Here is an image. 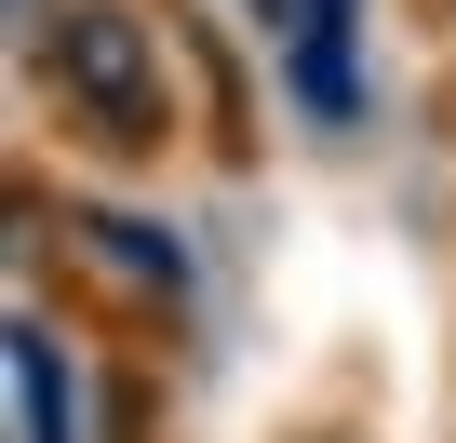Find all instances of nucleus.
<instances>
[{
    "mask_svg": "<svg viewBox=\"0 0 456 443\" xmlns=\"http://www.w3.org/2000/svg\"><path fill=\"white\" fill-rule=\"evenodd\" d=\"M0 390H14V443H81V390L41 309H14V336H0Z\"/></svg>",
    "mask_w": 456,
    "mask_h": 443,
    "instance_id": "obj_3",
    "label": "nucleus"
},
{
    "mask_svg": "<svg viewBox=\"0 0 456 443\" xmlns=\"http://www.w3.org/2000/svg\"><path fill=\"white\" fill-rule=\"evenodd\" d=\"M242 14H256V28H282V14H296V0H242Z\"/></svg>",
    "mask_w": 456,
    "mask_h": 443,
    "instance_id": "obj_4",
    "label": "nucleus"
},
{
    "mask_svg": "<svg viewBox=\"0 0 456 443\" xmlns=\"http://www.w3.org/2000/svg\"><path fill=\"white\" fill-rule=\"evenodd\" d=\"M28 54H41L54 108H68L94 148L148 161V148L175 135V68H161V28L134 14V0H68L54 28H28Z\"/></svg>",
    "mask_w": 456,
    "mask_h": 443,
    "instance_id": "obj_1",
    "label": "nucleus"
},
{
    "mask_svg": "<svg viewBox=\"0 0 456 443\" xmlns=\"http://www.w3.org/2000/svg\"><path fill=\"white\" fill-rule=\"evenodd\" d=\"M269 41H282V94H296L322 135H349V121H362V0H296Z\"/></svg>",
    "mask_w": 456,
    "mask_h": 443,
    "instance_id": "obj_2",
    "label": "nucleus"
}]
</instances>
